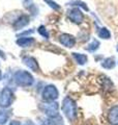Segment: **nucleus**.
Segmentation results:
<instances>
[{"mask_svg":"<svg viewBox=\"0 0 118 125\" xmlns=\"http://www.w3.org/2000/svg\"><path fill=\"white\" fill-rule=\"evenodd\" d=\"M69 17L74 22H81L82 19H83V15H82L80 10L75 9V10H73L72 11H70Z\"/></svg>","mask_w":118,"mask_h":125,"instance_id":"nucleus-1","label":"nucleus"},{"mask_svg":"<svg viewBox=\"0 0 118 125\" xmlns=\"http://www.w3.org/2000/svg\"><path fill=\"white\" fill-rule=\"evenodd\" d=\"M60 40H61L62 44L66 45L67 47H72L74 45V39H73V37L68 36V34H64V36H62Z\"/></svg>","mask_w":118,"mask_h":125,"instance_id":"nucleus-2","label":"nucleus"},{"mask_svg":"<svg viewBox=\"0 0 118 125\" xmlns=\"http://www.w3.org/2000/svg\"><path fill=\"white\" fill-rule=\"evenodd\" d=\"M27 23H28V17H27V16H22V17L19 18V20L16 22L15 26L17 27V28H20V27L26 25Z\"/></svg>","mask_w":118,"mask_h":125,"instance_id":"nucleus-3","label":"nucleus"},{"mask_svg":"<svg viewBox=\"0 0 118 125\" xmlns=\"http://www.w3.org/2000/svg\"><path fill=\"white\" fill-rule=\"evenodd\" d=\"M45 1L47 3H49V5L51 7H53V9H55V10H59V9H60V6H59L56 2H54L53 0H45Z\"/></svg>","mask_w":118,"mask_h":125,"instance_id":"nucleus-4","label":"nucleus"},{"mask_svg":"<svg viewBox=\"0 0 118 125\" xmlns=\"http://www.w3.org/2000/svg\"><path fill=\"white\" fill-rule=\"evenodd\" d=\"M100 36H101V37H103V38H106V39H109V37H110V32H109L107 29L103 28V29H101V31L100 32Z\"/></svg>","mask_w":118,"mask_h":125,"instance_id":"nucleus-5","label":"nucleus"}]
</instances>
